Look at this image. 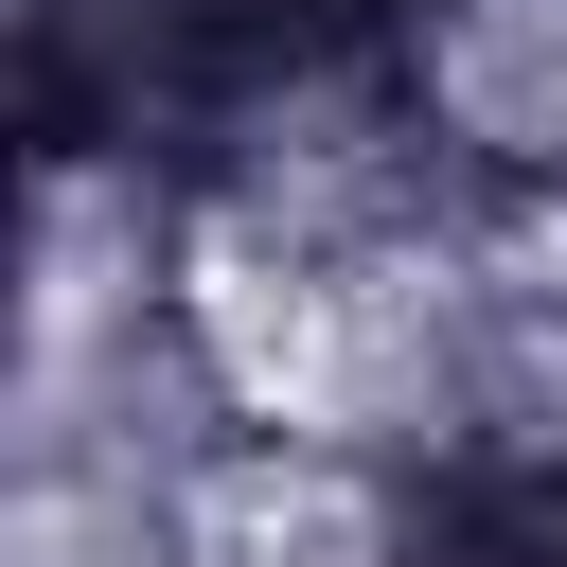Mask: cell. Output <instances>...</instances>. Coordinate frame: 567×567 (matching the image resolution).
Wrapping results in <instances>:
<instances>
[{
	"label": "cell",
	"instance_id": "6da1fadb",
	"mask_svg": "<svg viewBox=\"0 0 567 567\" xmlns=\"http://www.w3.org/2000/svg\"><path fill=\"white\" fill-rule=\"evenodd\" d=\"M408 567H567V478H478V496H443V532H425Z\"/></svg>",
	"mask_w": 567,
	"mask_h": 567
}]
</instances>
